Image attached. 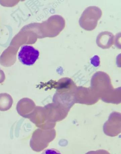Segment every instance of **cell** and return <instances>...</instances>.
I'll return each instance as SVG.
<instances>
[{
  "label": "cell",
  "instance_id": "7a4b0ae2",
  "mask_svg": "<svg viewBox=\"0 0 121 154\" xmlns=\"http://www.w3.org/2000/svg\"><path fill=\"white\" fill-rule=\"evenodd\" d=\"M39 53L33 46L24 45L22 46L18 53V59L23 64L33 66L38 59Z\"/></svg>",
  "mask_w": 121,
  "mask_h": 154
},
{
  "label": "cell",
  "instance_id": "52a82bcc",
  "mask_svg": "<svg viewBox=\"0 0 121 154\" xmlns=\"http://www.w3.org/2000/svg\"><path fill=\"white\" fill-rule=\"evenodd\" d=\"M85 154H111L109 152L104 149H99L96 151H89Z\"/></svg>",
  "mask_w": 121,
  "mask_h": 154
},
{
  "label": "cell",
  "instance_id": "5b68a950",
  "mask_svg": "<svg viewBox=\"0 0 121 154\" xmlns=\"http://www.w3.org/2000/svg\"><path fill=\"white\" fill-rule=\"evenodd\" d=\"M13 100L9 94H0V110L4 111L8 110L11 107L12 105Z\"/></svg>",
  "mask_w": 121,
  "mask_h": 154
},
{
  "label": "cell",
  "instance_id": "8992f818",
  "mask_svg": "<svg viewBox=\"0 0 121 154\" xmlns=\"http://www.w3.org/2000/svg\"><path fill=\"white\" fill-rule=\"evenodd\" d=\"M41 154H62L58 150L51 148L45 150Z\"/></svg>",
  "mask_w": 121,
  "mask_h": 154
},
{
  "label": "cell",
  "instance_id": "3957f363",
  "mask_svg": "<svg viewBox=\"0 0 121 154\" xmlns=\"http://www.w3.org/2000/svg\"><path fill=\"white\" fill-rule=\"evenodd\" d=\"M104 131L107 135L110 137L117 136L121 133V117L117 116L115 118V115L111 114L108 121L104 126Z\"/></svg>",
  "mask_w": 121,
  "mask_h": 154
},
{
  "label": "cell",
  "instance_id": "277c9868",
  "mask_svg": "<svg viewBox=\"0 0 121 154\" xmlns=\"http://www.w3.org/2000/svg\"><path fill=\"white\" fill-rule=\"evenodd\" d=\"M114 37L112 33L108 31L101 33L97 37V44L103 49L110 48L113 44Z\"/></svg>",
  "mask_w": 121,
  "mask_h": 154
},
{
  "label": "cell",
  "instance_id": "6da1fadb",
  "mask_svg": "<svg viewBox=\"0 0 121 154\" xmlns=\"http://www.w3.org/2000/svg\"><path fill=\"white\" fill-rule=\"evenodd\" d=\"M102 15V11L98 7H90L87 8L79 20L80 26L85 30H93L96 27L98 21Z\"/></svg>",
  "mask_w": 121,
  "mask_h": 154
}]
</instances>
